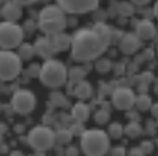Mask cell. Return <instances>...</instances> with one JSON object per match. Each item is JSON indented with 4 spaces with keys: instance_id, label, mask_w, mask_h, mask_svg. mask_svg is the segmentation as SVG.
I'll return each mask as SVG.
<instances>
[{
    "instance_id": "obj_2",
    "label": "cell",
    "mask_w": 158,
    "mask_h": 156,
    "mask_svg": "<svg viewBox=\"0 0 158 156\" xmlns=\"http://www.w3.org/2000/svg\"><path fill=\"white\" fill-rule=\"evenodd\" d=\"M81 150L85 156H104L110 150V136L99 128L84 130L81 134Z\"/></svg>"
},
{
    "instance_id": "obj_18",
    "label": "cell",
    "mask_w": 158,
    "mask_h": 156,
    "mask_svg": "<svg viewBox=\"0 0 158 156\" xmlns=\"http://www.w3.org/2000/svg\"><path fill=\"white\" fill-rule=\"evenodd\" d=\"M92 93H93V87L90 85V82L87 81H79L76 82V87H74V96L79 99V101H84V99H89L92 98Z\"/></svg>"
},
{
    "instance_id": "obj_32",
    "label": "cell",
    "mask_w": 158,
    "mask_h": 156,
    "mask_svg": "<svg viewBox=\"0 0 158 156\" xmlns=\"http://www.w3.org/2000/svg\"><path fill=\"white\" fill-rule=\"evenodd\" d=\"M153 16L158 19V0L155 2V6H153Z\"/></svg>"
},
{
    "instance_id": "obj_6",
    "label": "cell",
    "mask_w": 158,
    "mask_h": 156,
    "mask_svg": "<svg viewBox=\"0 0 158 156\" xmlns=\"http://www.w3.org/2000/svg\"><path fill=\"white\" fill-rule=\"evenodd\" d=\"M23 40V30L14 22H0V48L13 50Z\"/></svg>"
},
{
    "instance_id": "obj_19",
    "label": "cell",
    "mask_w": 158,
    "mask_h": 156,
    "mask_svg": "<svg viewBox=\"0 0 158 156\" xmlns=\"http://www.w3.org/2000/svg\"><path fill=\"white\" fill-rule=\"evenodd\" d=\"M93 31H95V33L104 40V43H106L107 46L110 45V42H112V36H113V31H112V28H110L107 23H104V22L95 23Z\"/></svg>"
},
{
    "instance_id": "obj_31",
    "label": "cell",
    "mask_w": 158,
    "mask_h": 156,
    "mask_svg": "<svg viewBox=\"0 0 158 156\" xmlns=\"http://www.w3.org/2000/svg\"><path fill=\"white\" fill-rule=\"evenodd\" d=\"M144 153L141 151V148H133L132 151H130V156H143Z\"/></svg>"
},
{
    "instance_id": "obj_29",
    "label": "cell",
    "mask_w": 158,
    "mask_h": 156,
    "mask_svg": "<svg viewBox=\"0 0 158 156\" xmlns=\"http://www.w3.org/2000/svg\"><path fill=\"white\" fill-rule=\"evenodd\" d=\"M13 2H16V3L20 5V6H27V5H33L36 0H13Z\"/></svg>"
},
{
    "instance_id": "obj_35",
    "label": "cell",
    "mask_w": 158,
    "mask_h": 156,
    "mask_svg": "<svg viewBox=\"0 0 158 156\" xmlns=\"http://www.w3.org/2000/svg\"><path fill=\"white\" fill-rule=\"evenodd\" d=\"M156 51H158V50H156Z\"/></svg>"
},
{
    "instance_id": "obj_14",
    "label": "cell",
    "mask_w": 158,
    "mask_h": 156,
    "mask_svg": "<svg viewBox=\"0 0 158 156\" xmlns=\"http://www.w3.org/2000/svg\"><path fill=\"white\" fill-rule=\"evenodd\" d=\"M0 14H2V17L6 20V22H16L17 19L22 17V8L20 5H17L16 2H8L3 5L2 11H0Z\"/></svg>"
},
{
    "instance_id": "obj_7",
    "label": "cell",
    "mask_w": 158,
    "mask_h": 156,
    "mask_svg": "<svg viewBox=\"0 0 158 156\" xmlns=\"http://www.w3.org/2000/svg\"><path fill=\"white\" fill-rule=\"evenodd\" d=\"M11 107L17 114H30L36 108V96L30 90H17L13 94Z\"/></svg>"
},
{
    "instance_id": "obj_17",
    "label": "cell",
    "mask_w": 158,
    "mask_h": 156,
    "mask_svg": "<svg viewBox=\"0 0 158 156\" xmlns=\"http://www.w3.org/2000/svg\"><path fill=\"white\" fill-rule=\"evenodd\" d=\"M60 17H65V11L57 3L56 5H47L39 13V19H60Z\"/></svg>"
},
{
    "instance_id": "obj_4",
    "label": "cell",
    "mask_w": 158,
    "mask_h": 156,
    "mask_svg": "<svg viewBox=\"0 0 158 156\" xmlns=\"http://www.w3.org/2000/svg\"><path fill=\"white\" fill-rule=\"evenodd\" d=\"M22 71V59L11 50L0 51V81H13Z\"/></svg>"
},
{
    "instance_id": "obj_22",
    "label": "cell",
    "mask_w": 158,
    "mask_h": 156,
    "mask_svg": "<svg viewBox=\"0 0 158 156\" xmlns=\"http://www.w3.org/2000/svg\"><path fill=\"white\" fill-rule=\"evenodd\" d=\"M124 133L129 136V138H138L143 130H141V125L138 122H129L126 127H124Z\"/></svg>"
},
{
    "instance_id": "obj_26",
    "label": "cell",
    "mask_w": 158,
    "mask_h": 156,
    "mask_svg": "<svg viewBox=\"0 0 158 156\" xmlns=\"http://www.w3.org/2000/svg\"><path fill=\"white\" fill-rule=\"evenodd\" d=\"M84 70L82 68H71L68 71V79L70 81H74V82H79V81H82V77H84Z\"/></svg>"
},
{
    "instance_id": "obj_1",
    "label": "cell",
    "mask_w": 158,
    "mask_h": 156,
    "mask_svg": "<svg viewBox=\"0 0 158 156\" xmlns=\"http://www.w3.org/2000/svg\"><path fill=\"white\" fill-rule=\"evenodd\" d=\"M71 57L77 62H89L98 59L107 50L104 40L93 31V28L77 30L71 36Z\"/></svg>"
},
{
    "instance_id": "obj_16",
    "label": "cell",
    "mask_w": 158,
    "mask_h": 156,
    "mask_svg": "<svg viewBox=\"0 0 158 156\" xmlns=\"http://www.w3.org/2000/svg\"><path fill=\"white\" fill-rule=\"evenodd\" d=\"M48 37H50L53 46L56 48V51H64V50L71 46V37L64 34V31H60L57 34H53V36H48Z\"/></svg>"
},
{
    "instance_id": "obj_34",
    "label": "cell",
    "mask_w": 158,
    "mask_h": 156,
    "mask_svg": "<svg viewBox=\"0 0 158 156\" xmlns=\"http://www.w3.org/2000/svg\"><path fill=\"white\" fill-rule=\"evenodd\" d=\"M11 156H23V154H22V151H13Z\"/></svg>"
},
{
    "instance_id": "obj_30",
    "label": "cell",
    "mask_w": 158,
    "mask_h": 156,
    "mask_svg": "<svg viewBox=\"0 0 158 156\" xmlns=\"http://www.w3.org/2000/svg\"><path fill=\"white\" fill-rule=\"evenodd\" d=\"M130 2L133 5H136V6H144V5H147L150 2V0H130Z\"/></svg>"
},
{
    "instance_id": "obj_23",
    "label": "cell",
    "mask_w": 158,
    "mask_h": 156,
    "mask_svg": "<svg viewBox=\"0 0 158 156\" xmlns=\"http://www.w3.org/2000/svg\"><path fill=\"white\" fill-rule=\"evenodd\" d=\"M71 138H73V133H71L70 128H62V130L56 131V142L57 144L65 145V144H68L71 141Z\"/></svg>"
},
{
    "instance_id": "obj_3",
    "label": "cell",
    "mask_w": 158,
    "mask_h": 156,
    "mask_svg": "<svg viewBox=\"0 0 158 156\" xmlns=\"http://www.w3.org/2000/svg\"><path fill=\"white\" fill-rule=\"evenodd\" d=\"M39 79L45 87L57 88L62 87L68 79V70L60 60L51 57L47 59L39 68Z\"/></svg>"
},
{
    "instance_id": "obj_10",
    "label": "cell",
    "mask_w": 158,
    "mask_h": 156,
    "mask_svg": "<svg viewBox=\"0 0 158 156\" xmlns=\"http://www.w3.org/2000/svg\"><path fill=\"white\" fill-rule=\"evenodd\" d=\"M65 25H67L65 17H60V19H39V28L47 36H53V34H57V33L64 31Z\"/></svg>"
},
{
    "instance_id": "obj_8",
    "label": "cell",
    "mask_w": 158,
    "mask_h": 156,
    "mask_svg": "<svg viewBox=\"0 0 158 156\" xmlns=\"http://www.w3.org/2000/svg\"><path fill=\"white\" fill-rule=\"evenodd\" d=\"M56 3L68 14H85L98 8L99 0H56Z\"/></svg>"
},
{
    "instance_id": "obj_20",
    "label": "cell",
    "mask_w": 158,
    "mask_h": 156,
    "mask_svg": "<svg viewBox=\"0 0 158 156\" xmlns=\"http://www.w3.org/2000/svg\"><path fill=\"white\" fill-rule=\"evenodd\" d=\"M135 107L141 111H146L149 108H152V99L149 94H139L135 98Z\"/></svg>"
},
{
    "instance_id": "obj_12",
    "label": "cell",
    "mask_w": 158,
    "mask_h": 156,
    "mask_svg": "<svg viewBox=\"0 0 158 156\" xmlns=\"http://www.w3.org/2000/svg\"><path fill=\"white\" fill-rule=\"evenodd\" d=\"M33 46H34V53L37 56L44 57V59H51L54 56V53H56V48L53 46V43H51V40H50L48 36L37 39Z\"/></svg>"
},
{
    "instance_id": "obj_21",
    "label": "cell",
    "mask_w": 158,
    "mask_h": 156,
    "mask_svg": "<svg viewBox=\"0 0 158 156\" xmlns=\"http://www.w3.org/2000/svg\"><path fill=\"white\" fill-rule=\"evenodd\" d=\"M17 54L20 56L22 60H30V59L36 54V53H34V46H33L31 43H20Z\"/></svg>"
},
{
    "instance_id": "obj_5",
    "label": "cell",
    "mask_w": 158,
    "mask_h": 156,
    "mask_svg": "<svg viewBox=\"0 0 158 156\" xmlns=\"http://www.w3.org/2000/svg\"><path fill=\"white\" fill-rule=\"evenodd\" d=\"M28 144L37 151H47L56 144V131L47 125H37L28 133Z\"/></svg>"
},
{
    "instance_id": "obj_28",
    "label": "cell",
    "mask_w": 158,
    "mask_h": 156,
    "mask_svg": "<svg viewBox=\"0 0 158 156\" xmlns=\"http://www.w3.org/2000/svg\"><path fill=\"white\" fill-rule=\"evenodd\" d=\"M139 148H141V151H143L144 154H147V153H150V151L153 150V144H152V142H149V141H146V142H143V144H141V147H139Z\"/></svg>"
},
{
    "instance_id": "obj_9",
    "label": "cell",
    "mask_w": 158,
    "mask_h": 156,
    "mask_svg": "<svg viewBox=\"0 0 158 156\" xmlns=\"http://www.w3.org/2000/svg\"><path fill=\"white\" fill-rule=\"evenodd\" d=\"M135 93L130 88L121 87L112 93V104L116 110H130L135 105Z\"/></svg>"
},
{
    "instance_id": "obj_11",
    "label": "cell",
    "mask_w": 158,
    "mask_h": 156,
    "mask_svg": "<svg viewBox=\"0 0 158 156\" xmlns=\"http://www.w3.org/2000/svg\"><path fill=\"white\" fill-rule=\"evenodd\" d=\"M135 34L141 39V40H152L156 36V26L153 25L152 20L149 19H143L136 23L135 28Z\"/></svg>"
},
{
    "instance_id": "obj_33",
    "label": "cell",
    "mask_w": 158,
    "mask_h": 156,
    "mask_svg": "<svg viewBox=\"0 0 158 156\" xmlns=\"http://www.w3.org/2000/svg\"><path fill=\"white\" fill-rule=\"evenodd\" d=\"M152 113H153V114H155V116H156V118H158V104H156V105H153V107H152Z\"/></svg>"
},
{
    "instance_id": "obj_15",
    "label": "cell",
    "mask_w": 158,
    "mask_h": 156,
    "mask_svg": "<svg viewBox=\"0 0 158 156\" xmlns=\"http://www.w3.org/2000/svg\"><path fill=\"white\" fill-rule=\"evenodd\" d=\"M71 118H73L76 122L84 124V122L90 118V107H89L85 102H82V101L76 102V104L73 105V108H71Z\"/></svg>"
},
{
    "instance_id": "obj_27",
    "label": "cell",
    "mask_w": 158,
    "mask_h": 156,
    "mask_svg": "<svg viewBox=\"0 0 158 156\" xmlns=\"http://www.w3.org/2000/svg\"><path fill=\"white\" fill-rule=\"evenodd\" d=\"M109 119H110V114H109V111L99 110V111H96V113H95V121H96L98 124H101V125L107 124V122H109Z\"/></svg>"
},
{
    "instance_id": "obj_25",
    "label": "cell",
    "mask_w": 158,
    "mask_h": 156,
    "mask_svg": "<svg viewBox=\"0 0 158 156\" xmlns=\"http://www.w3.org/2000/svg\"><path fill=\"white\" fill-rule=\"evenodd\" d=\"M112 68V62L109 59H101L98 57V62H96V71L99 73H109Z\"/></svg>"
},
{
    "instance_id": "obj_24",
    "label": "cell",
    "mask_w": 158,
    "mask_h": 156,
    "mask_svg": "<svg viewBox=\"0 0 158 156\" xmlns=\"http://www.w3.org/2000/svg\"><path fill=\"white\" fill-rule=\"evenodd\" d=\"M107 133H109V136H110L112 139H119V138L124 134V127H123L119 122L110 124V127H109Z\"/></svg>"
},
{
    "instance_id": "obj_13",
    "label": "cell",
    "mask_w": 158,
    "mask_h": 156,
    "mask_svg": "<svg viewBox=\"0 0 158 156\" xmlns=\"http://www.w3.org/2000/svg\"><path fill=\"white\" fill-rule=\"evenodd\" d=\"M141 45V39L135 34V33H129V34H124L121 42H119V48L124 54H133L135 51H138Z\"/></svg>"
}]
</instances>
